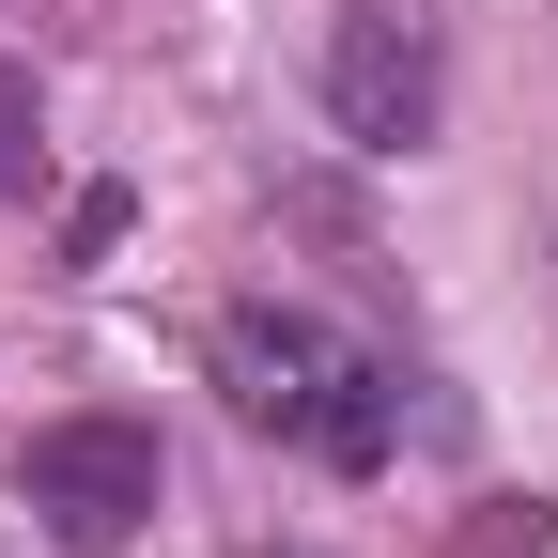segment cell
Wrapping results in <instances>:
<instances>
[{"label": "cell", "mask_w": 558, "mask_h": 558, "mask_svg": "<svg viewBox=\"0 0 558 558\" xmlns=\"http://www.w3.org/2000/svg\"><path fill=\"white\" fill-rule=\"evenodd\" d=\"M218 388H233L248 435H279L295 465H341V481H373L388 435H403V373L373 341H341L326 311H295V295L218 311Z\"/></svg>", "instance_id": "1"}, {"label": "cell", "mask_w": 558, "mask_h": 558, "mask_svg": "<svg viewBox=\"0 0 558 558\" xmlns=\"http://www.w3.org/2000/svg\"><path fill=\"white\" fill-rule=\"evenodd\" d=\"M311 94H326V124L357 140V156H418V140L450 124V32H435V0H341Z\"/></svg>", "instance_id": "2"}, {"label": "cell", "mask_w": 558, "mask_h": 558, "mask_svg": "<svg viewBox=\"0 0 558 558\" xmlns=\"http://www.w3.org/2000/svg\"><path fill=\"white\" fill-rule=\"evenodd\" d=\"M156 418H47V435H16V512L62 543V558H124L140 527H156Z\"/></svg>", "instance_id": "3"}, {"label": "cell", "mask_w": 558, "mask_h": 558, "mask_svg": "<svg viewBox=\"0 0 558 558\" xmlns=\"http://www.w3.org/2000/svg\"><path fill=\"white\" fill-rule=\"evenodd\" d=\"M32 171H47V94H32V62H0V202Z\"/></svg>", "instance_id": "4"}, {"label": "cell", "mask_w": 558, "mask_h": 558, "mask_svg": "<svg viewBox=\"0 0 558 558\" xmlns=\"http://www.w3.org/2000/svg\"><path fill=\"white\" fill-rule=\"evenodd\" d=\"M264 558H311V543H264Z\"/></svg>", "instance_id": "5"}]
</instances>
